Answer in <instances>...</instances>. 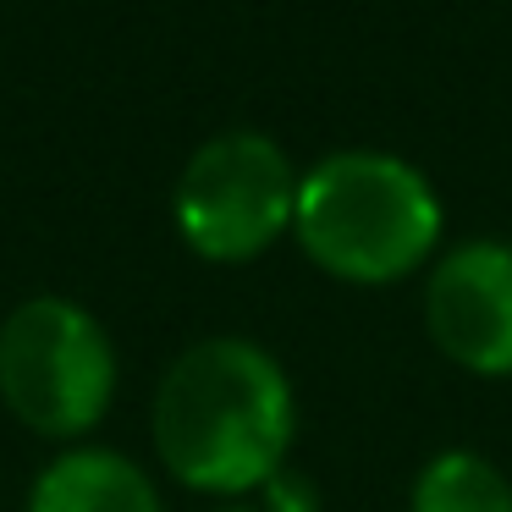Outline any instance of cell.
<instances>
[{
  "mask_svg": "<svg viewBox=\"0 0 512 512\" xmlns=\"http://www.w3.org/2000/svg\"><path fill=\"white\" fill-rule=\"evenodd\" d=\"M298 243L342 281H397L441 237V204L419 166L380 149H342L298 177Z\"/></svg>",
  "mask_w": 512,
  "mask_h": 512,
  "instance_id": "obj_2",
  "label": "cell"
},
{
  "mask_svg": "<svg viewBox=\"0 0 512 512\" xmlns=\"http://www.w3.org/2000/svg\"><path fill=\"white\" fill-rule=\"evenodd\" d=\"M155 446L193 490L237 496L276 479L292 446V386L243 336L193 342L155 391Z\"/></svg>",
  "mask_w": 512,
  "mask_h": 512,
  "instance_id": "obj_1",
  "label": "cell"
},
{
  "mask_svg": "<svg viewBox=\"0 0 512 512\" xmlns=\"http://www.w3.org/2000/svg\"><path fill=\"white\" fill-rule=\"evenodd\" d=\"M413 512H512V485L479 452H441L413 479Z\"/></svg>",
  "mask_w": 512,
  "mask_h": 512,
  "instance_id": "obj_7",
  "label": "cell"
},
{
  "mask_svg": "<svg viewBox=\"0 0 512 512\" xmlns=\"http://www.w3.org/2000/svg\"><path fill=\"white\" fill-rule=\"evenodd\" d=\"M116 386L100 320L72 298H28L0 325V402L39 435H83Z\"/></svg>",
  "mask_w": 512,
  "mask_h": 512,
  "instance_id": "obj_3",
  "label": "cell"
},
{
  "mask_svg": "<svg viewBox=\"0 0 512 512\" xmlns=\"http://www.w3.org/2000/svg\"><path fill=\"white\" fill-rule=\"evenodd\" d=\"M424 320L452 364L474 375L512 369V243L474 237L430 270Z\"/></svg>",
  "mask_w": 512,
  "mask_h": 512,
  "instance_id": "obj_5",
  "label": "cell"
},
{
  "mask_svg": "<svg viewBox=\"0 0 512 512\" xmlns=\"http://www.w3.org/2000/svg\"><path fill=\"white\" fill-rule=\"evenodd\" d=\"M226 512H248V507H226Z\"/></svg>",
  "mask_w": 512,
  "mask_h": 512,
  "instance_id": "obj_8",
  "label": "cell"
},
{
  "mask_svg": "<svg viewBox=\"0 0 512 512\" xmlns=\"http://www.w3.org/2000/svg\"><path fill=\"white\" fill-rule=\"evenodd\" d=\"M28 512H160V496L133 457L78 446L34 479Z\"/></svg>",
  "mask_w": 512,
  "mask_h": 512,
  "instance_id": "obj_6",
  "label": "cell"
},
{
  "mask_svg": "<svg viewBox=\"0 0 512 512\" xmlns=\"http://www.w3.org/2000/svg\"><path fill=\"white\" fill-rule=\"evenodd\" d=\"M177 226L204 259H254L298 215V177L276 138L232 127L188 155L171 193Z\"/></svg>",
  "mask_w": 512,
  "mask_h": 512,
  "instance_id": "obj_4",
  "label": "cell"
}]
</instances>
